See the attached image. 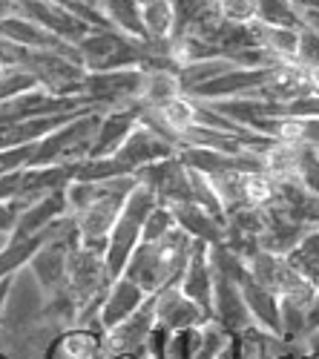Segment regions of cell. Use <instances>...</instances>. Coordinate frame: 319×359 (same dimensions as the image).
<instances>
[{
    "mask_svg": "<svg viewBox=\"0 0 319 359\" xmlns=\"http://www.w3.org/2000/svg\"><path fill=\"white\" fill-rule=\"evenodd\" d=\"M193 245H196L193 238L176 224L167 236L156 238V242H141L133 250L121 276H127L147 296H153L161 287L179 282L184 264L193 253Z\"/></svg>",
    "mask_w": 319,
    "mask_h": 359,
    "instance_id": "cell-1",
    "label": "cell"
},
{
    "mask_svg": "<svg viewBox=\"0 0 319 359\" xmlns=\"http://www.w3.org/2000/svg\"><path fill=\"white\" fill-rule=\"evenodd\" d=\"M156 204H158L156 193L147 184L135 182L133 193L127 196V201L121 207L118 219H115V227L109 233V242H107V276H109V282H115L124 273V267H127L133 250L141 245L144 222H147V216H150V210Z\"/></svg>",
    "mask_w": 319,
    "mask_h": 359,
    "instance_id": "cell-2",
    "label": "cell"
},
{
    "mask_svg": "<svg viewBox=\"0 0 319 359\" xmlns=\"http://www.w3.org/2000/svg\"><path fill=\"white\" fill-rule=\"evenodd\" d=\"M179 153V147L167 141L164 135H158L150 124H144L141 118H138V124L135 130L124 138V144L115 149L112 158L118 161L121 167H127L130 172L141 170V167H147V164H156L161 158H170V156H176Z\"/></svg>",
    "mask_w": 319,
    "mask_h": 359,
    "instance_id": "cell-3",
    "label": "cell"
},
{
    "mask_svg": "<svg viewBox=\"0 0 319 359\" xmlns=\"http://www.w3.org/2000/svg\"><path fill=\"white\" fill-rule=\"evenodd\" d=\"M210 313L196 305L193 299H187L179 285H167L156 293V325L167 334L176 331H193L201 322H208Z\"/></svg>",
    "mask_w": 319,
    "mask_h": 359,
    "instance_id": "cell-4",
    "label": "cell"
},
{
    "mask_svg": "<svg viewBox=\"0 0 319 359\" xmlns=\"http://www.w3.org/2000/svg\"><path fill=\"white\" fill-rule=\"evenodd\" d=\"M179 290L193 299L196 305H201L208 313H210V299H213V267L208 262V245L205 242H196L193 245V253L184 264V271L179 276Z\"/></svg>",
    "mask_w": 319,
    "mask_h": 359,
    "instance_id": "cell-5",
    "label": "cell"
},
{
    "mask_svg": "<svg viewBox=\"0 0 319 359\" xmlns=\"http://www.w3.org/2000/svg\"><path fill=\"white\" fill-rule=\"evenodd\" d=\"M144 299H147V293H144L135 282H130L127 276H118L104 293V302H101V311H98L101 331L107 334L109 327H115L118 322H124L130 313H135Z\"/></svg>",
    "mask_w": 319,
    "mask_h": 359,
    "instance_id": "cell-6",
    "label": "cell"
},
{
    "mask_svg": "<svg viewBox=\"0 0 319 359\" xmlns=\"http://www.w3.org/2000/svg\"><path fill=\"white\" fill-rule=\"evenodd\" d=\"M135 124H138V104L124 107V109L104 112L101 124H98V130H95V138H93V147H90V156H86V158L112 156L115 149L124 144V138L135 130Z\"/></svg>",
    "mask_w": 319,
    "mask_h": 359,
    "instance_id": "cell-7",
    "label": "cell"
},
{
    "mask_svg": "<svg viewBox=\"0 0 319 359\" xmlns=\"http://www.w3.org/2000/svg\"><path fill=\"white\" fill-rule=\"evenodd\" d=\"M239 290H242V299H245V305L250 311L253 325L259 327V331L279 337V296L271 293L268 287H262L259 282H253L247 276V271L239 276Z\"/></svg>",
    "mask_w": 319,
    "mask_h": 359,
    "instance_id": "cell-8",
    "label": "cell"
},
{
    "mask_svg": "<svg viewBox=\"0 0 319 359\" xmlns=\"http://www.w3.org/2000/svg\"><path fill=\"white\" fill-rule=\"evenodd\" d=\"M43 359H107L104 353V331L93 327H72V331L55 337L46 348Z\"/></svg>",
    "mask_w": 319,
    "mask_h": 359,
    "instance_id": "cell-9",
    "label": "cell"
},
{
    "mask_svg": "<svg viewBox=\"0 0 319 359\" xmlns=\"http://www.w3.org/2000/svg\"><path fill=\"white\" fill-rule=\"evenodd\" d=\"M138 23L147 43H170L176 35V4L172 0H141Z\"/></svg>",
    "mask_w": 319,
    "mask_h": 359,
    "instance_id": "cell-10",
    "label": "cell"
},
{
    "mask_svg": "<svg viewBox=\"0 0 319 359\" xmlns=\"http://www.w3.org/2000/svg\"><path fill=\"white\" fill-rule=\"evenodd\" d=\"M250 32L259 49H265L273 61L279 64H294L297 61V49H299V29H287V26H268V23H250Z\"/></svg>",
    "mask_w": 319,
    "mask_h": 359,
    "instance_id": "cell-11",
    "label": "cell"
},
{
    "mask_svg": "<svg viewBox=\"0 0 319 359\" xmlns=\"http://www.w3.org/2000/svg\"><path fill=\"white\" fill-rule=\"evenodd\" d=\"M230 342H233V334H227L216 319H208L190 331L187 353H190V359H216L230 348Z\"/></svg>",
    "mask_w": 319,
    "mask_h": 359,
    "instance_id": "cell-12",
    "label": "cell"
},
{
    "mask_svg": "<svg viewBox=\"0 0 319 359\" xmlns=\"http://www.w3.org/2000/svg\"><path fill=\"white\" fill-rule=\"evenodd\" d=\"M285 259H287V264H291L305 282L316 285L319 282V227H311L302 236V242L291 253H287Z\"/></svg>",
    "mask_w": 319,
    "mask_h": 359,
    "instance_id": "cell-13",
    "label": "cell"
},
{
    "mask_svg": "<svg viewBox=\"0 0 319 359\" xmlns=\"http://www.w3.org/2000/svg\"><path fill=\"white\" fill-rule=\"evenodd\" d=\"M242 196H245L247 207L268 210V207L276 201V182L265 170H250L242 175Z\"/></svg>",
    "mask_w": 319,
    "mask_h": 359,
    "instance_id": "cell-14",
    "label": "cell"
},
{
    "mask_svg": "<svg viewBox=\"0 0 319 359\" xmlns=\"http://www.w3.org/2000/svg\"><path fill=\"white\" fill-rule=\"evenodd\" d=\"M256 20L268 26L299 29V6L291 0H256Z\"/></svg>",
    "mask_w": 319,
    "mask_h": 359,
    "instance_id": "cell-15",
    "label": "cell"
},
{
    "mask_svg": "<svg viewBox=\"0 0 319 359\" xmlns=\"http://www.w3.org/2000/svg\"><path fill=\"white\" fill-rule=\"evenodd\" d=\"M172 227H176V219H172V210L164 204H156L147 222H144V230H141V242H156V238L167 236Z\"/></svg>",
    "mask_w": 319,
    "mask_h": 359,
    "instance_id": "cell-16",
    "label": "cell"
},
{
    "mask_svg": "<svg viewBox=\"0 0 319 359\" xmlns=\"http://www.w3.org/2000/svg\"><path fill=\"white\" fill-rule=\"evenodd\" d=\"M216 9L227 23L250 26L256 20V0H216Z\"/></svg>",
    "mask_w": 319,
    "mask_h": 359,
    "instance_id": "cell-17",
    "label": "cell"
},
{
    "mask_svg": "<svg viewBox=\"0 0 319 359\" xmlns=\"http://www.w3.org/2000/svg\"><path fill=\"white\" fill-rule=\"evenodd\" d=\"M297 67L308 69V67H319V35L311 29L299 26V49H297Z\"/></svg>",
    "mask_w": 319,
    "mask_h": 359,
    "instance_id": "cell-18",
    "label": "cell"
},
{
    "mask_svg": "<svg viewBox=\"0 0 319 359\" xmlns=\"http://www.w3.org/2000/svg\"><path fill=\"white\" fill-rule=\"evenodd\" d=\"M299 184L305 190H311L313 196H319V153L313 147L305 149L302 156V167H299Z\"/></svg>",
    "mask_w": 319,
    "mask_h": 359,
    "instance_id": "cell-19",
    "label": "cell"
},
{
    "mask_svg": "<svg viewBox=\"0 0 319 359\" xmlns=\"http://www.w3.org/2000/svg\"><path fill=\"white\" fill-rule=\"evenodd\" d=\"M187 348H190V331L167 334L161 345V359H190Z\"/></svg>",
    "mask_w": 319,
    "mask_h": 359,
    "instance_id": "cell-20",
    "label": "cell"
},
{
    "mask_svg": "<svg viewBox=\"0 0 319 359\" xmlns=\"http://www.w3.org/2000/svg\"><path fill=\"white\" fill-rule=\"evenodd\" d=\"M23 207H26L23 198H18V201H0V233H12L15 230V222H18Z\"/></svg>",
    "mask_w": 319,
    "mask_h": 359,
    "instance_id": "cell-21",
    "label": "cell"
},
{
    "mask_svg": "<svg viewBox=\"0 0 319 359\" xmlns=\"http://www.w3.org/2000/svg\"><path fill=\"white\" fill-rule=\"evenodd\" d=\"M299 348L308 353V356H319V327H313V331H308L302 339H299Z\"/></svg>",
    "mask_w": 319,
    "mask_h": 359,
    "instance_id": "cell-22",
    "label": "cell"
},
{
    "mask_svg": "<svg viewBox=\"0 0 319 359\" xmlns=\"http://www.w3.org/2000/svg\"><path fill=\"white\" fill-rule=\"evenodd\" d=\"M12 279H15V273L0 279V313H4V308H6V299H9V290H12Z\"/></svg>",
    "mask_w": 319,
    "mask_h": 359,
    "instance_id": "cell-23",
    "label": "cell"
},
{
    "mask_svg": "<svg viewBox=\"0 0 319 359\" xmlns=\"http://www.w3.org/2000/svg\"><path fill=\"white\" fill-rule=\"evenodd\" d=\"M18 15V0H0V20Z\"/></svg>",
    "mask_w": 319,
    "mask_h": 359,
    "instance_id": "cell-24",
    "label": "cell"
},
{
    "mask_svg": "<svg viewBox=\"0 0 319 359\" xmlns=\"http://www.w3.org/2000/svg\"><path fill=\"white\" fill-rule=\"evenodd\" d=\"M216 359H233V356H230V348H227V351H224L222 356H216Z\"/></svg>",
    "mask_w": 319,
    "mask_h": 359,
    "instance_id": "cell-25",
    "label": "cell"
},
{
    "mask_svg": "<svg viewBox=\"0 0 319 359\" xmlns=\"http://www.w3.org/2000/svg\"><path fill=\"white\" fill-rule=\"evenodd\" d=\"M0 359H9V353H0Z\"/></svg>",
    "mask_w": 319,
    "mask_h": 359,
    "instance_id": "cell-26",
    "label": "cell"
},
{
    "mask_svg": "<svg viewBox=\"0 0 319 359\" xmlns=\"http://www.w3.org/2000/svg\"><path fill=\"white\" fill-rule=\"evenodd\" d=\"M316 293H319V282H316Z\"/></svg>",
    "mask_w": 319,
    "mask_h": 359,
    "instance_id": "cell-27",
    "label": "cell"
},
{
    "mask_svg": "<svg viewBox=\"0 0 319 359\" xmlns=\"http://www.w3.org/2000/svg\"><path fill=\"white\" fill-rule=\"evenodd\" d=\"M316 359H319V356H316Z\"/></svg>",
    "mask_w": 319,
    "mask_h": 359,
    "instance_id": "cell-28",
    "label": "cell"
}]
</instances>
